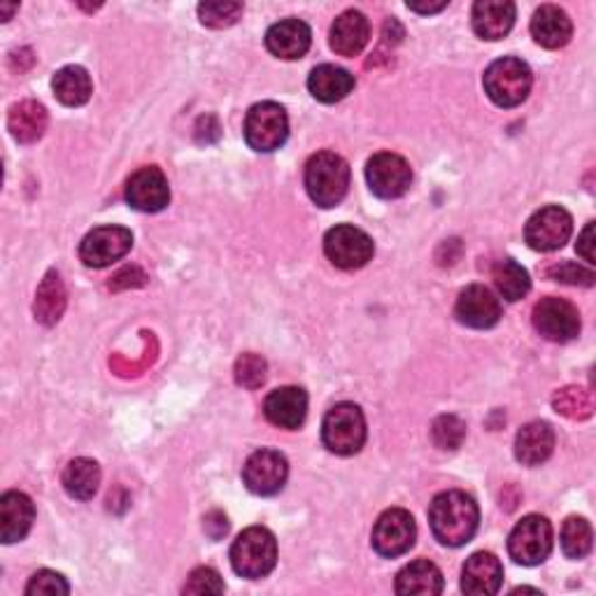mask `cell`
I'll return each instance as SVG.
<instances>
[{"mask_svg": "<svg viewBox=\"0 0 596 596\" xmlns=\"http://www.w3.org/2000/svg\"><path fill=\"white\" fill-rule=\"evenodd\" d=\"M533 327L552 343H569L581 333V312L564 298L548 296L533 308Z\"/></svg>", "mask_w": 596, "mask_h": 596, "instance_id": "cell-13", "label": "cell"}, {"mask_svg": "<svg viewBox=\"0 0 596 596\" xmlns=\"http://www.w3.org/2000/svg\"><path fill=\"white\" fill-rule=\"evenodd\" d=\"M554 543L552 525L543 515H527L508 536V552L510 558L522 566H539L543 564Z\"/></svg>", "mask_w": 596, "mask_h": 596, "instance_id": "cell-7", "label": "cell"}, {"mask_svg": "<svg viewBox=\"0 0 596 596\" xmlns=\"http://www.w3.org/2000/svg\"><path fill=\"white\" fill-rule=\"evenodd\" d=\"M454 314L468 329H492L501 320V303L487 287L471 285L456 298Z\"/></svg>", "mask_w": 596, "mask_h": 596, "instance_id": "cell-16", "label": "cell"}, {"mask_svg": "<svg viewBox=\"0 0 596 596\" xmlns=\"http://www.w3.org/2000/svg\"><path fill=\"white\" fill-rule=\"evenodd\" d=\"M515 14L510 0H478L471 12L473 31L483 40H501L515 26Z\"/></svg>", "mask_w": 596, "mask_h": 596, "instance_id": "cell-22", "label": "cell"}, {"mask_svg": "<svg viewBox=\"0 0 596 596\" xmlns=\"http://www.w3.org/2000/svg\"><path fill=\"white\" fill-rule=\"evenodd\" d=\"M245 143L254 152H275L280 150L289 137V119L283 106L273 101L256 103L245 117Z\"/></svg>", "mask_w": 596, "mask_h": 596, "instance_id": "cell-6", "label": "cell"}, {"mask_svg": "<svg viewBox=\"0 0 596 596\" xmlns=\"http://www.w3.org/2000/svg\"><path fill=\"white\" fill-rule=\"evenodd\" d=\"M594 533L585 518H569L562 527V550L569 560H583L592 552Z\"/></svg>", "mask_w": 596, "mask_h": 596, "instance_id": "cell-32", "label": "cell"}, {"mask_svg": "<svg viewBox=\"0 0 596 596\" xmlns=\"http://www.w3.org/2000/svg\"><path fill=\"white\" fill-rule=\"evenodd\" d=\"M354 85H356L354 75L347 73L345 68L333 66V64L317 66L308 77V89H310L312 98L320 103H327V106L343 101L345 96L352 93Z\"/></svg>", "mask_w": 596, "mask_h": 596, "instance_id": "cell-25", "label": "cell"}, {"mask_svg": "<svg viewBox=\"0 0 596 596\" xmlns=\"http://www.w3.org/2000/svg\"><path fill=\"white\" fill-rule=\"evenodd\" d=\"M504 566L492 552H475L462 569V592L471 596H492L501 589Z\"/></svg>", "mask_w": 596, "mask_h": 596, "instance_id": "cell-20", "label": "cell"}, {"mask_svg": "<svg viewBox=\"0 0 596 596\" xmlns=\"http://www.w3.org/2000/svg\"><path fill=\"white\" fill-rule=\"evenodd\" d=\"M268 377V364L264 356L245 352L235 362V383L245 389H260Z\"/></svg>", "mask_w": 596, "mask_h": 596, "instance_id": "cell-34", "label": "cell"}, {"mask_svg": "<svg viewBox=\"0 0 596 596\" xmlns=\"http://www.w3.org/2000/svg\"><path fill=\"white\" fill-rule=\"evenodd\" d=\"M548 275L552 277V280H558V283H564V285H581V287H592L594 285V273L585 266H578V264H558V266H552L548 271Z\"/></svg>", "mask_w": 596, "mask_h": 596, "instance_id": "cell-39", "label": "cell"}, {"mask_svg": "<svg viewBox=\"0 0 596 596\" xmlns=\"http://www.w3.org/2000/svg\"><path fill=\"white\" fill-rule=\"evenodd\" d=\"M554 450V431L548 422H529L515 435V456L525 466H541Z\"/></svg>", "mask_w": 596, "mask_h": 596, "instance_id": "cell-24", "label": "cell"}, {"mask_svg": "<svg viewBox=\"0 0 596 596\" xmlns=\"http://www.w3.org/2000/svg\"><path fill=\"white\" fill-rule=\"evenodd\" d=\"M312 45V31L301 19H283L268 29L266 47L273 56L283 62H296L303 58Z\"/></svg>", "mask_w": 596, "mask_h": 596, "instance_id": "cell-18", "label": "cell"}, {"mask_svg": "<svg viewBox=\"0 0 596 596\" xmlns=\"http://www.w3.org/2000/svg\"><path fill=\"white\" fill-rule=\"evenodd\" d=\"M575 250H578V254L583 256V260L589 266H594V222H589L585 227V231L578 238V247H575Z\"/></svg>", "mask_w": 596, "mask_h": 596, "instance_id": "cell-41", "label": "cell"}, {"mask_svg": "<svg viewBox=\"0 0 596 596\" xmlns=\"http://www.w3.org/2000/svg\"><path fill=\"white\" fill-rule=\"evenodd\" d=\"M324 448L338 456H352L366 443V417L360 406L338 404L322 422Z\"/></svg>", "mask_w": 596, "mask_h": 596, "instance_id": "cell-5", "label": "cell"}, {"mask_svg": "<svg viewBox=\"0 0 596 596\" xmlns=\"http://www.w3.org/2000/svg\"><path fill=\"white\" fill-rule=\"evenodd\" d=\"M35 520V506L24 492H5L0 496V541L5 545L26 539Z\"/></svg>", "mask_w": 596, "mask_h": 596, "instance_id": "cell-17", "label": "cell"}, {"mask_svg": "<svg viewBox=\"0 0 596 596\" xmlns=\"http://www.w3.org/2000/svg\"><path fill=\"white\" fill-rule=\"evenodd\" d=\"M277 564V541L266 527L245 529L231 545V566L247 581H260Z\"/></svg>", "mask_w": 596, "mask_h": 596, "instance_id": "cell-3", "label": "cell"}, {"mask_svg": "<svg viewBox=\"0 0 596 596\" xmlns=\"http://www.w3.org/2000/svg\"><path fill=\"white\" fill-rule=\"evenodd\" d=\"M29 596H58V594H70V585L62 573L43 569L37 571L26 585Z\"/></svg>", "mask_w": 596, "mask_h": 596, "instance_id": "cell-37", "label": "cell"}, {"mask_svg": "<svg viewBox=\"0 0 596 596\" xmlns=\"http://www.w3.org/2000/svg\"><path fill=\"white\" fill-rule=\"evenodd\" d=\"M266 420L275 427L294 431L303 427L308 415V394L301 387H280L266 396Z\"/></svg>", "mask_w": 596, "mask_h": 596, "instance_id": "cell-19", "label": "cell"}, {"mask_svg": "<svg viewBox=\"0 0 596 596\" xmlns=\"http://www.w3.org/2000/svg\"><path fill=\"white\" fill-rule=\"evenodd\" d=\"M306 189L312 203L320 208H335L350 189V166L341 154L317 152L306 166Z\"/></svg>", "mask_w": 596, "mask_h": 596, "instance_id": "cell-2", "label": "cell"}, {"mask_svg": "<svg viewBox=\"0 0 596 596\" xmlns=\"http://www.w3.org/2000/svg\"><path fill=\"white\" fill-rule=\"evenodd\" d=\"M552 406L558 412L571 417V420H585L592 415V399L589 394L581 387H566L554 394Z\"/></svg>", "mask_w": 596, "mask_h": 596, "instance_id": "cell-35", "label": "cell"}, {"mask_svg": "<svg viewBox=\"0 0 596 596\" xmlns=\"http://www.w3.org/2000/svg\"><path fill=\"white\" fill-rule=\"evenodd\" d=\"M64 308H66V287L62 283V275H58L56 271H49L35 296L37 322H43L47 327L56 324L58 320H62Z\"/></svg>", "mask_w": 596, "mask_h": 596, "instance_id": "cell-30", "label": "cell"}, {"mask_svg": "<svg viewBox=\"0 0 596 596\" xmlns=\"http://www.w3.org/2000/svg\"><path fill=\"white\" fill-rule=\"evenodd\" d=\"M183 592L185 594H222L224 581L220 578V573H217L214 569L201 566L189 575V581Z\"/></svg>", "mask_w": 596, "mask_h": 596, "instance_id": "cell-38", "label": "cell"}, {"mask_svg": "<svg viewBox=\"0 0 596 596\" xmlns=\"http://www.w3.org/2000/svg\"><path fill=\"white\" fill-rule=\"evenodd\" d=\"M415 539H417V527H415L412 515L404 508H389L380 515V518H377L371 543L380 558L394 560L406 554L415 545Z\"/></svg>", "mask_w": 596, "mask_h": 596, "instance_id": "cell-9", "label": "cell"}, {"mask_svg": "<svg viewBox=\"0 0 596 596\" xmlns=\"http://www.w3.org/2000/svg\"><path fill=\"white\" fill-rule=\"evenodd\" d=\"M366 180L377 198H401L412 185V170L404 156L394 152H380L371 156L366 164Z\"/></svg>", "mask_w": 596, "mask_h": 596, "instance_id": "cell-12", "label": "cell"}, {"mask_svg": "<svg viewBox=\"0 0 596 596\" xmlns=\"http://www.w3.org/2000/svg\"><path fill=\"white\" fill-rule=\"evenodd\" d=\"M47 110L43 103L37 101H22L16 103L12 110H10V117H8V129L12 133V137L16 143L22 145H31L35 141H40L43 137L45 129H47Z\"/></svg>", "mask_w": 596, "mask_h": 596, "instance_id": "cell-27", "label": "cell"}, {"mask_svg": "<svg viewBox=\"0 0 596 596\" xmlns=\"http://www.w3.org/2000/svg\"><path fill=\"white\" fill-rule=\"evenodd\" d=\"M52 89L58 101L68 108H79L89 103V98L93 93L91 77L82 66H66L58 70L52 79Z\"/></svg>", "mask_w": 596, "mask_h": 596, "instance_id": "cell-28", "label": "cell"}, {"mask_svg": "<svg viewBox=\"0 0 596 596\" xmlns=\"http://www.w3.org/2000/svg\"><path fill=\"white\" fill-rule=\"evenodd\" d=\"M133 247V233L124 227H96L79 243V260L89 268H108Z\"/></svg>", "mask_w": 596, "mask_h": 596, "instance_id": "cell-10", "label": "cell"}, {"mask_svg": "<svg viewBox=\"0 0 596 596\" xmlns=\"http://www.w3.org/2000/svg\"><path fill=\"white\" fill-rule=\"evenodd\" d=\"M445 8H448V0H441V3H410L408 0V10L417 14H435V12H443Z\"/></svg>", "mask_w": 596, "mask_h": 596, "instance_id": "cell-42", "label": "cell"}, {"mask_svg": "<svg viewBox=\"0 0 596 596\" xmlns=\"http://www.w3.org/2000/svg\"><path fill=\"white\" fill-rule=\"evenodd\" d=\"M485 93L489 101L499 108H518L527 101L533 85L531 68L522 58L504 56L485 70Z\"/></svg>", "mask_w": 596, "mask_h": 596, "instance_id": "cell-4", "label": "cell"}, {"mask_svg": "<svg viewBox=\"0 0 596 596\" xmlns=\"http://www.w3.org/2000/svg\"><path fill=\"white\" fill-rule=\"evenodd\" d=\"M429 525L435 541L448 548L466 545L481 525V510L471 494L450 489L435 496L429 506Z\"/></svg>", "mask_w": 596, "mask_h": 596, "instance_id": "cell-1", "label": "cell"}, {"mask_svg": "<svg viewBox=\"0 0 596 596\" xmlns=\"http://www.w3.org/2000/svg\"><path fill=\"white\" fill-rule=\"evenodd\" d=\"M327 260L343 271L364 268L375 254L373 238L352 224H338L324 235Z\"/></svg>", "mask_w": 596, "mask_h": 596, "instance_id": "cell-8", "label": "cell"}, {"mask_svg": "<svg viewBox=\"0 0 596 596\" xmlns=\"http://www.w3.org/2000/svg\"><path fill=\"white\" fill-rule=\"evenodd\" d=\"M531 35L545 49H562L573 35L569 14L558 5H541L531 19Z\"/></svg>", "mask_w": 596, "mask_h": 596, "instance_id": "cell-23", "label": "cell"}, {"mask_svg": "<svg viewBox=\"0 0 596 596\" xmlns=\"http://www.w3.org/2000/svg\"><path fill=\"white\" fill-rule=\"evenodd\" d=\"M573 217L562 206H545L531 214L525 229V241L536 252H554L569 243Z\"/></svg>", "mask_w": 596, "mask_h": 596, "instance_id": "cell-11", "label": "cell"}, {"mask_svg": "<svg viewBox=\"0 0 596 596\" xmlns=\"http://www.w3.org/2000/svg\"><path fill=\"white\" fill-rule=\"evenodd\" d=\"M492 277H494L496 291H499L510 303L520 301V298H525L531 289V277H529L527 268L520 266L515 260L496 262Z\"/></svg>", "mask_w": 596, "mask_h": 596, "instance_id": "cell-31", "label": "cell"}, {"mask_svg": "<svg viewBox=\"0 0 596 596\" xmlns=\"http://www.w3.org/2000/svg\"><path fill=\"white\" fill-rule=\"evenodd\" d=\"M126 203L137 212H162L170 203V187L162 168L145 166L126 183Z\"/></svg>", "mask_w": 596, "mask_h": 596, "instance_id": "cell-15", "label": "cell"}, {"mask_svg": "<svg viewBox=\"0 0 596 596\" xmlns=\"http://www.w3.org/2000/svg\"><path fill=\"white\" fill-rule=\"evenodd\" d=\"M243 3H201L198 5V16L201 24L210 29H229L243 14Z\"/></svg>", "mask_w": 596, "mask_h": 596, "instance_id": "cell-36", "label": "cell"}, {"mask_svg": "<svg viewBox=\"0 0 596 596\" xmlns=\"http://www.w3.org/2000/svg\"><path fill=\"white\" fill-rule=\"evenodd\" d=\"M206 531H208V536H210V539H214V541H220L222 539V536L229 531V522H227V515H222L220 510H212L210 515H208V518H206Z\"/></svg>", "mask_w": 596, "mask_h": 596, "instance_id": "cell-40", "label": "cell"}, {"mask_svg": "<svg viewBox=\"0 0 596 596\" xmlns=\"http://www.w3.org/2000/svg\"><path fill=\"white\" fill-rule=\"evenodd\" d=\"M368 37H371V24L366 14L347 10L333 22L331 33H329V43L338 56L354 58L364 52V47L368 45Z\"/></svg>", "mask_w": 596, "mask_h": 596, "instance_id": "cell-21", "label": "cell"}, {"mask_svg": "<svg viewBox=\"0 0 596 596\" xmlns=\"http://www.w3.org/2000/svg\"><path fill=\"white\" fill-rule=\"evenodd\" d=\"M466 439V424L456 415H441L431 424V441L441 450H456Z\"/></svg>", "mask_w": 596, "mask_h": 596, "instance_id": "cell-33", "label": "cell"}, {"mask_svg": "<svg viewBox=\"0 0 596 596\" xmlns=\"http://www.w3.org/2000/svg\"><path fill=\"white\" fill-rule=\"evenodd\" d=\"M62 483L73 499L89 501L98 492V485H101V466L93 460H87V456H77L66 466Z\"/></svg>", "mask_w": 596, "mask_h": 596, "instance_id": "cell-29", "label": "cell"}, {"mask_svg": "<svg viewBox=\"0 0 596 596\" xmlns=\"http://www.w3.org/2000/svg\"><path fill=\"white\" fill-rule=\"evenodd\" d=\"M520 592H533V594H541V589H533V587H515L510 594H520Z\"/></svg>", "mask_w": 596, "mask_h": 596, "instance_id": "cell-43", "label": "cell"}, {"mask_svg": "<svg viewBox=\"0 0 596 596\" xmlns=\"http://www.w3.org/2000/svg\"><path fill=\"white\" fill-rule=\"evenodd\" d=\"M394 589L404 596H435L443 592V573L433 562L417 560L399 571Z\"/></svg>", "mask_w": 596, "mask_h": 596, "instance_id": "cell-26", "label": "cell"}, {"mask_svg": "<svg viewBox=\"0 0 596 596\" xmlns=\"http://www.w3.org/2000/svg\"><path fill=\"white\" fill-rule=\"evenodd\" d=\"M287 456L277 450H256L243 466V483L256 496H273L287 483Z\"/></svg>", "mask_w": 596, "mask_h": 596, "instance_id": "cell-14", "label": "cell"}]
</instances>
